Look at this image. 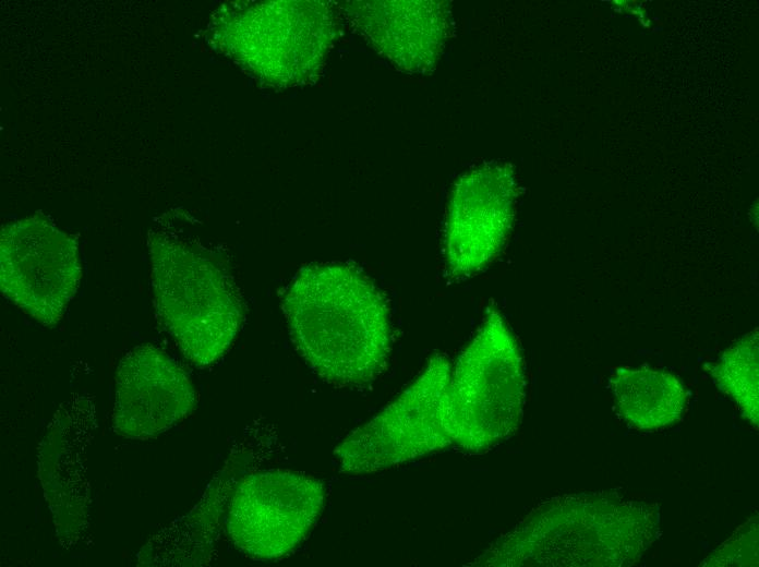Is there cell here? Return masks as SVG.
Instances as JSON below:
<instances>
[{"label": "cell", "mask_w": 759, "mask_h": 567, "mask_svg": "<svg viewBox=\"0 0 759 567\" xmlns=\"http://www.w3.org/2000/svg\"><path fill=\"white\" fill-rule=\"evenodd\" d=\"M281 307L297 350L325 382L360 386L386 369L391 351L388 303L359 268L340 263L301 268Z\"/></svg>", "instance_id": "cell-1"}, {"label": "cell", "mask_w": 759, "mask_h": 567, "mask_svg": "<svg viewBox=\"0 0 759 567\" xmlns=\"http://www.w3.org/2000/svg\"><path fill=\"white\" fill-rule=\"evenodd\" d=\"M649 505L592 497L553 499L497 540L474 566H623L656 534Z\"/></svg>", "instance_id": "cell-2"}, {"label": "cell", "mask_w": 759, "mask_h": 567, "mask_svg": "<svg viewBox=\"0 0 759 567\" xmlns=\"http://www.w3.org/2000/svg\"><path fill=\"white\" fill-rule=\"evenodd\" d=\"M148 252L154 305L161 324L192 363H215L244 318L232 276L215 258L171 238L150 237Z\"/></svg>", "instance_id": "cell-3"}, {"label": "cell", "mask_w": 759, "mask_h": 567, "mask_svg": "<svg viewBox=\"0 0 759 567\" xmlns=\"http://www.w3.org/2000/svg\"><path fill=\"white\" fill-rule=\"evenodd\" d=\"M525 396L519 347L503 316L491 309L451 370L454 443L480 453L505 441L520 425Z\"/></svg>", "instance_id": "cell-4"}, {"label": "cell", "mask_w": 759, "mask_h": 567, "mask_svg": "<svg viewBox=\"0 0 759 567\" xmlns=\"http://www.w3.org/2000/svg\"><path fill=\"white\" fill-rule=\"evenodd\" d=\"M451 364L433 355L422 373L334 450L341 472L362 474L395 467L454 443L449 418Z\"/></svg>", "instance_id": "cell-5"}, {"label": "cell", "mask_w": 759, "mask_h": 567, "mask_svg": "<svg viewBox=\"0 0 759 567\" xmlns=\"http://www.w3.org/2000/svg\"><path fill=\"white\" fill-rule=\"evenodd\" d=\"M325 496L323 482L303 472L251 473L240 480L229 500L228 534L236 547L254 559L281 558L306 538Z\"/></svg>", "instance_id": "cell-6"}, {"label": "cell", "mask_w": 759, "mask_h": 567, "mask_svg": "<svg viewBox=\"0 0 759 567\" xmlns=\"http://www.w3.org/2000/svg\"><path fill=\"white\" fill-rule=\"evenodd\" d=\"M82 277L76 242L35 215L2 228L1 293L44 326H55Z\"/></svg>", "instance_id": "cell-7"}, {"label": "cell", "mask_w": 759, "mask_h": 567, "mask_svg": "<svg viewBox=\"0 0 759 567\" xmlns=\"http://www.w3.org/2000/svg\"><path fill=\"white\" fill-rule=\"evenodd\" d=\"M516 200L514 170L496 161L480 165L456 182L444 230L448 272L456 278L485 268L503 248Z\"/></svg>", "instance_id": "cell-8"}, {"label": "cell", "mask_w": 759, "mask_h": 567, "mask_svg": "<svg viewBox=\"0 0 759 567\" xmlns=\"http://www.w3.org/2000/svg\"><path fill=\"white\" fill-rule=\"evenodd\" d=\"M195 403L189 376L159 348L138 346L120 360L112 411L117 434L140 441L155 437L186 418Z\"/></svg>", "instance_id": "cell-9"}, {"label": "cell", "mask_w": 759, "mask_h": 567, "mask_svg": "<svg viewBox=\"0 0 759 567\" xmlns=\"http://www.w3.org/2000/svg\"><path fill=\"white\" fill-rule=\"evenodd\" d=\"M351 8L360 32L398 67L417 73L434 68L449 32L446 2L369 1Z\"/></svg>", "instance_id": "cell-10"}, {"label": "cell", "mask_w": 759, "mask_h": 567, "mask_svg": "<svg viewBox=\"0 0 759 567\" xmlns=\"http://www.w3.org/2000/svg\"><path fill=\"white\" fill-rule=\"evenodd\" d=\"M610 384L618 412L637 430L672 425L682 419L687 406L683 383L664 371L621 367Z\"/></svg>", "instance_id": "cell-11"}, {"label": "cell", "mask_w": 759, "mask_h": 567, "mask_svg": "<svg viewBox=\"0 0 759 567\" xmlns=\"http://www.w3.org/2000/svg\"><path fill=\"white\" fill-rule=\"evenodd\" d=\"M719 387L739 406L752 424L759 423L758 401V329L745 335L711 366Z\"/></svg>", "instance_id": "cell-12"}]
</instances>
